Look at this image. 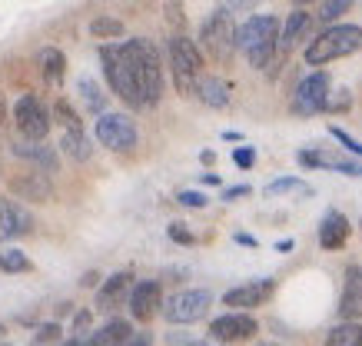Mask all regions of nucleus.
<instances>
[{"instance_id":"1","label":"nucleus","mask_w":362,"mask_h":346,"mask_svg":"<svg viewBox=\"0 0 362 346\" xmlns=\"http://www.w3.org/2000/svg\"><path fill=\"white\" fill-rule=\"evenodd\" d=\"M123 50L130 57L133 74H136V83H140V97L146 107H153L160 97H163V64H160V50H156L150 40H123Z\"/></svg>"},{"instance_id":"2","label":"nucleus","mask_w":362,"mask_h":346,"mask_svg":"<svg viewBox=\"0 0 362 346\" xmlns=\"http://www.w3.org/2000/svg\"><path fill=\"white\" fill-rule=\"evenodd\" d=\"M356 50H362V27H356V23H336V27H326V30L306 47V64L319 67V64L349 57V54H356Z\"/></svg>"},{"instance_id":"3","label":"nucleus","mask_w":362,"mask_h":346,"mask_svg":"<svg viewBox=\"0 0 362 346\" xmlns=\"http://www.w3.org/2000/svg\"><path fill=\"white\" fill-rule=\"evenodd\" d=\"M170 67H173V83L183 97H197L199 87V70H203V54H199L197 40L187 34L170 37Z\"/></svg>"},{"instance_id":"4","label":"nucleus","mask_w":362,"mask_h":346,"mask_svg":"<svg viewBox=\"0 0 362 346\" xmlns=\"http://www.w3.org/2000/svg\"><path fill=\"white\" fill-rule=\"evenodd\" d=\"M100 60H103V74L110 80L113 93L127 100L130 107H146L140 97V83H136V74H133V64L123 44H110V47H100Z\"/></svg>"},{"instance_id":"5","label":"nucleus","mask_w":362,"mask_h":346,"mask_svg":"<svg viewBox=\"0 0 362 346\" xmlns=\"http://www.w3.org/2000/svg\"><path fill=\"white\" fill-rule=\"evenodd\" d=\"M199 44L206 47V54L213 60H230L236 50V23H233L230 11H213L199 27Z\"/></svg>"},{"instance_id":"6","label":"nucleus","mask_w":362,"mask_h":346,"mask_svg":"<svg viewBox=\"0 0 362 346\" xmlns=\"http://www.w3.org/2000/svg\"><path fill=\"white\" fill-rule=\"evenodd\" d=\"M213 306V293L209 290H180L163 303L166 323H197L203 320Z\"/></svg>"},{"instance_id":"7","label":"nucleus","mask_w":362,"mask_h":346,"mask_svg":"<svg viewBox=\"0 0 362 346\" xmlns=\"http://www.w3.org/2000/svg\"><path fill=\"white\" fill-rule=\"evenodd\" d=\"M329 107V74H309V77L299 80L296 93H293V113L299 117H313V113H322Z\"/></svg>"},{"instance_id":"8","label":"nucleus","mask_w":362,"mask_h":346,"mask_svg":"<svg viewBox=\"0 0 362 346\" xmlns=\"http://www.w3.org/2000/svg\"><path fill=\"white\" fill-rule=\"evenodd\" d=\"M13 120H17V130H21L30 144H40L47 134H50V113L37 97H21L17 107H13Z\"/></svg>"},{"instance_id":"9","label":"nucleus","mask_w":362,"mask_h":346,"mask_svg":"<svg viewBox=\"0 0 362 346\" xmlns=\"http://www.w3.org/2000/svg\"><path fill=\"white\" fill-rule=\"evenodd\" d=\"M97 140L103 146H110V150H133L136 146V127L127 113H100L97 120Z\"/></svg>"},{"instance_id":"10","label":"nucleus","mask_w":362,"mask_h":346,"mask_svg":"<svg viewBox=\"0 0 362 346\" xmlns=\"http://www.w3.org/2000/svg\"><path fill=\"white\" fill-rule=\"evenodd\" d=\"M276 37H279V21L269 17V13H256L243 27H236V50L252 54V50H259L266 44H276Z\"/></svg>"},{"instance_id":"11","label":"nucleus","mask_w":362,"mask_h":346,"mask_svg":"<svg viewBox=\"0 0 362 346\" xmlns=\"http://www.w3.org/2000/svg\"><path fill=\"white\" fill-rule=\"evenodd\" d=\"M259 323L252 320L250 313H226V316H216L213 323H209V336L216 340V343H236V340H250L256 336Z\"/></svg>"},{"instance_id":"12","label":"nucleus","mask_w":362,"mask_h":346,"mask_svg":"<svg viewBox=\"0 0 362 346\" xmlns=\"http://www.w3.org/2000/svg\"><path fill=\"white\" fill-rule=\"evenodd\" d=\"M276 283L273 279H250L243 287H233L230 293H223V303L226 306H236V310H252V306H263L269 296H273Z\"/></svg>"},{"instance_id":"13","label":"nucleus","mask_w":362,"mask_h":346,"mask_svg":"<svg viewBox=\"0 0 362 346\" xmlns=\"http://www.w3.org/2000/svg\"><path fill=\"white\" fill-rule=\"evenodd\" d=\"M30 230H33L30 210H23L21 203L4 200V197H0V243L21 240V236H27Z\"/></svg>"},{"instance_id":"14","label":"nucleus","mask_w":362,"mask_h":346,"mask_svg":"<svg viewBox=\"0 0 362 346\" xmlns=\"http://www.w3.org/2000/svg\"><path fill=\"white\" fill-rule=\"evenodd\" d=\"M342 323H356L362 316V267L352 263L346 267V283H342V300H339Z\"/></svg>"},{"instance_id":"15","label":"nucleus","mask_w":362,"mask_h":346,"mask_svg":"<svg viewBox=\"0 0 362 346\" xmlns=\"http://www.w3.org/2000/svg\"><path fill=\"white\" fill-rule=\"evenodd\" d=\"M130 313L136 316V320H150V316H156V310L163 306V290H160V283L156 279H140L136 287H133L130 293Z\"/></svg>"},{"instance_id":"16","label":"nucleus","mask_w":362,"mask_h":346,"mask_svg":"<svg viewBox=\"0 0 362 346\" xmlns=\"http://www.w3.org/2000/svg\"><path fill=\"white\" fill-rule=\"evenodd\" d=\"M133 277L123 270V273H113V277H107V283L100 287V293H97V310H103V313H110V310H117L123 300H130V293H133Z\"/></svg>"},{"instance_id":"17","label":"nucleus","mask_w":362,"mask_h":346,"mask_svg":"<svg viewBox=\"0 0 362 346\" xmlns=\"http://www.w3.org/2000/svg\"><path fill=\"white\" fill-rule=\"evenodd\" d=\"M299 163H306V167H329V170H339V173H349V177H362V160L326 154V150H303Z\"/></svg>"},{"instance_id":"18","label":"nucleus","mask_w":362,"mask_h":346,"mask_svg":"<svg viewBox=\"0 0 362 346\" xmlns=\"http://www.w3.org/2000/svg\"><path fill=\"white\" fill-rule=\"evenodd\" d=\"M11 190L21 200H33V203H47L54 197V183L47 180V173H21L11 180Z\"/></svg>"},{"instance_id":"19","label":"nucleus","mask_w":362,"mask_h":346,"mask_svg":"<svg viewBox=\"0 0 362 346\" xmlns=\"http://www.w3.org/2000/svg\"><path fill=\"white\" fill-rule=\"evenodd\" d=\"M346 240H349V220L342 213L329 210L319 224V246L322 250H339V246H346Z\"/></svg>"},{"instance_id":"20","label":"nucleus","mask_w":362,"mask_h":346,"mask_svg":"<svg viewBox=\"0 0 362 346\" xmlns=\"http://www.w3.org/2000/svg\"><path fill=\"white\" fill-rule=\"evenodd\" d=\"M197 97L206 103V107H216V110H220V107L230 103V83L220 77H199Z\"/></svg>"},{"instance_id":"21","label":"nucleus","mask_w":362,"mask_h":346,"mask_svg":"<svg viewBox=\"0 0 362 346\" xmlns=\"http://www.w3.org/2000/svg\"><path fill=\"white\" fill-rule=\"evenodd\" d=\"M130 323L127 320H110V323L103 326V330H97V333H90V346H123L127 340H130Z\"/></svg>"},{"instance_id":"22","label":"nucleus","mask_w":362,"mask_h":346,"mask_svg":"<svg viewBox=\"0 0 362 346\" xmlns=\"http://www.w3.org/2000/svg\"><path fill=\"white\" fill-rule=\"evenodd\" d=\"M40 67H44L47 83H50V87H60L66 77V54L57 50V47H47L44 54H40Z\"/></svg>"},{"instance_id":"23","label":"nucleus","mask_w":362,"mask_h":346,"mask_svg":"<svg viewBox=\"0 0 362 346\" xmlns=\"http://www.w3.org/2000/svg\"><path fill=\"white\" fill-rule=\"evenodd\" d=\"M60 150H64L70 160H77V163H83V160H90V156H93L90 137L83 134V130H66V134L60 137Z\"/></svg>"},{"instance_id":"24","label":"nucleus","mask_w":362,"mask_h":346,"mask_svg":"<svg viewBox=\"0 0 362 346\" xmlns=\"http://www.w3.org/2000/svg\"><path fill=\"white\" fill-rule=\"evenodd\" d=\"M13 154L30 160V163H40V170H54L57 167V154L50 146H40V144H13Z\"/></svg>"},{"instance_id":"25","label":"nucleus","mask_w":362,"mask_h":346,"mask_svg":"<svg viewBox=\"0 0 362 346\" xmlns=\"http://www.w3.org/2000/svg\"><path fill=\"white\" fill-rule=\"evenodd\" d=\"M306 27H309V13L306 11H293L289 13V21H286V27H283V34H279V47L289 50L299 37L306 34Z\"/></svg>"},{"instance_id":"26","label":"nucleus","mask_w":362,"mask_h":346,"mask_svg":"<svg viewBox=\"0 0 362 346\" xmlns=\"http://www.w3.org/2000/svg\"><path fill=\"white\" fill-rule=\"evenodd\" d=\"M326 346H362V323H339L326 336Z\"/></svg>"},{"instance_id":"27","label":"nucleus","mask_w":362,"mask_h":346,"mask_svg":"<svg viewBox=\"0 0 362 346\" xmlns=\"http://www.w3.org/2000/svg\"><path fill=\"white\" fill-rule=\"evenodd\" d=\"M77 90H80V97H83V103H87V110H93V113H103V107H107V93L93 83L90 77H83L77 83Z\"/></svg>"},{"instance_id":"28","label":"nucleus","mask_w":362,"mask_h":346,"mask_svg":"<svg viewBox=\"0 0 362 346\" xmlns=\"http://www.w3.org/2000/svg\"><path fill=\"white\" fill-rule=\"evenodd\" d=\"M90 34L93 37H120L123 34V21H117V17H93L90 21Z\"/></svg>"},{"instance_id":"29","label":"nucleus","mask_w":362,"mask_h":346,"mask_svg":"<svg viewBox=\"0 0 362 346\" xmlns=\"http://www.w3.org/2000/svg\"><path fill=\"white\" fill-rule=\"evenodd\" d=\"M0 270L4 273H23V270H30V260L21 250H0Z\"/></svg>"},{"instance_id":"30","label":"nucleus","mask_w":362,"mask_h":346,"mask_svg":"<svg viewBox=\"0 0 362 346\" xmlns=\"http://www.w3.org/2000/svg\"><path fill=\"white\" fill-rule=\"evenodd\" d=\"M54 117H57V123H64L66 130H83V120H80V113L70 107L66 100H57L54 103Z\"/></svg>"},{"instance_id":"31","label":"nucleus","mask_w":362,"mask_h":346,"mask_svg":"<svg viewBox=\"0 0 362 346\" xmlns=\"http://www.w3.org/2000/svg\"><path fill=\"white\" fill-rule=\"evenodd\" d=\"M279 193H309V187L303 183V180H296V177L273 180V183L266 187V197H279Z\"/></svg>"},{"instance_id":"32","label":"nucleus","mask_w":362,"mask_h":346,"mask_svg":"<svg viewBox=\"0 0 362 346\" xmlns=\"http://www.w3.org/2000/svg\"><path fill=\"white\" fill-rule=\"evenodd\" d=\"M163 13H166V23L173 27L176 34H183V27H187V17H183V0H163Z\"/></svg>"},{"instance_id":"33","label":"nucleus","mask_w":362,"mask_h":346,"mask_svg":"<svg viewBox=\"0 0 362 346\" xmlns=\"http://www.w3.org/2000/svg\"><path fill=\"white\" fill-rule=\"evenodd\" d=\"M349 7H352V0H322V11H319V21H322V23L339 21L342 13H349Z\"/></svg>"},{"instance_id":"34","label":"nucleus","mask_w":362,"mask_h":346,"mask_svg":"<svg viewBox=\"0 0 362 346\" xmlns=\"http://www.w3.org/2000/svg\"><path fill=\"white\" fill-rule=\"evenodd\" d=\"M246 57H250L252 67L266 70L269 64H273V57H276V44H266V47H259V50H252V54H246Z\"/></svg>"},{"instance_id":"35","label":"nucleus","mask_w":362,"mask_h":346,"mask_svg":"<svg viewBox=\"0 0 362 346\" xmlns=\"http://www.w3.org/2000/svg\"><path fill=\"white\" fill-rule=\"evenodd\" d=\"M329 134H332V137H336V140H339V144H342V146H346V150H349V154L362 156V144H359V140H352V137H349V134H346V130H339V127H332Z\"/></svg>"},{"instance_id":"36","label":"nucleus","mask_w":362,"mask_h":346,"mask_svg":"<svg viewBox=\"0 0 362 346\" xmlns=\"http://www.w3.org/2000/svg\"><path fill=\"white\" fill-rule=\"evenodd\" d=\"M170 240H176V243H183V246H189L197 236L187 230V224H170Z\"/></svg>"},{"instance_id":"37","label":"nucleus","mask_w":362,"mask_h":346,"mask_svg":"<svg viewBox=\"0 0 362 346\" xmlns=\"http://www.w3.org/2000/svg\"><path fill=\"white\" fill-rule=\"evenodd\" d=\"M233 160H236V167H252L256 163V150L252 146H236V154H233Z\"/></svg>"},{"instance_id":"38","label":"nucleus","mask_w":362,"mask_h":346,"mask_svg":"<svg viewBox=\"0 0 362 346\" xmlns=\"http://www.w3.org/2000/svg\"><path fill=\"white\" fill-rule=\"evenodd\" d=\"M176 200L183 203V207H197V210H199V207H206V197H203V193H197V190H183Z\"/></svg>"},{"instance_id":"39","label":"nucleus","mask_w":362,"mask_h":346,"mask_svg":"<svg viewBox=\"0 0 362 346\" xmlns=\"http://www.w3.org/2000/svg\"><path fill=\"white\" fill-rule=\"evenodd\" d=\"M54 340H60V326H57V323L40 326V336H37V343H54Z\"/></svg>"},{"instance_id":"40","label":"nucleus","mask_w":362,"mask_h":346,"mask_svg":"<svg viewBox=\"0 0 362 346\" xmlns=\"http://www.w3.org/2000/svg\"><path fill=\"white\" fill-rule=\"evenodd\" d=\"M74 326H77V336H83V330L90 326V313H87V310H80L77 316H74Z\"/></svg>"},{"instance_id":"41","label":"nucleus","mask_w":362,"mask_h":346,"mask_svg":"<svg viewBox=\"0 0 362 346\" xmlns=\"http://www.w3.org/2000/svg\"><path fill=\"white\" fill-rule=\"evenodd\" d=\"M123 346H153V336H150V333H136V336H130Z\"/></svg>"},{"instance_id":"42","label":"nucleus","mask_w":362,"mask_h":346,"mask_svg":"<svg viewBox=\"0 0 362 346\" xmlns=\"http://www.w3.org/2000/svg\"><path fill=\"white\" fill-rule=\"evenodd\" d=\"M250 193V187L243 183V187H230V190H223V200H240V197H246Z\"/></svg>"},{"instance_id":"43","label":"nucleus","mask_w":362,"mask_h":346,"mask_svg":"<svg viewBox=\"0 0 362 346\" xmlns=\"http://www.w3.org/2000/svg\"><path fill=\"white\" fill-rule=\"evenodd\" d=\"M97 279H100V273H93V270H90V273L80 279V283H83V287H97Z\"/></svg>"},{"instance_id":"44","label":"nucleus","mask_w":362,"mask_h":346,"mask_svg":"<svg viewBox=\"0 0 362 346\" xmlns=\"http://www.w3.org/2000/svg\"><path fill=\"white\" fill-rule=\"evenodd\" d=\"M236 243H246V246H256V240H252V236H246V233H236Z\"/></svg>"},{"instance_id":"45","label":"nucleus","mask_w":362,"mask_h":346,"mask_svg":"<svg viewBox=\"0 0 362 346\" xmlns=\"http://www.w3.org/2000/svg\"><path fill=\"white\" fill-rule=\"evenodd\" d=\"M233 7H252V4H256V0H230Z\"/></svg>"},{"instance_id":"46","label":"nucleus","mask_w":362,"mask_h":346,"mask_svg":"<svg viewBox=\"0 0 362 346\" xmlns=\"http://www.w3.org/2000/svg\"><path fill=\"white\" fill-rule=\"evenodd\" d=\"M189 346H220L216 340H199V343H189Z\"/></svg>"},{"instance_id":"47","label":"nucleus","mask_w":362,"mask_h":346,"mask_svg":"<svg viewBox=\"0 0 362 346\" xmlns=\"http://www.w3.org/2000/svg\"><path fill=\"white\" fill-rule=\"evenodd\" d=\"M4 117H7V103L0 100V127H4Z\"/></svg>"},{"instance_id":"48","label":"nucleus","mask_w":362,"mask_h":346,"mask_svg":"<svg viewBox=\"0 0 362 346\" xmlns=\"http://www.w3.org/2000/svg\"><path fill=\"white\" fill-rule=\"evenodd\" d=\"M4 333H7V326H4V323H0V336H4Z\"/></svg>"},{"instance_id":"49","label":"nucleus","mask_w":362,"mask_h":346,"mask_svg":"<svg viewBox=\"0 0 362 346\" xmlns=\"http://www.w3.org/2000/svg\"><path fill=\"white\" fill-rule=\"evenodd\" d=\"M293 4H299V7H303V4H309V0H293Z\"/></svg>"},{"instance_id":"50","label":"nucleus","mask_w":362,"mask_h":346,"mask_svg":"<svg viewBox=\"0 0 362 346\" xmlns=\"http://www.w3.org/2000/svg\"><path fill=\"white\" fill-rule=\"evenodd\" d=\"M263 346H276V343H263Z\"/></svg>"},{"instance_id":"51","label":"nucleus","mask_w":362,"mask_h":346,"mask_svg":"<svg viewBox=\"0 0 362 346\" xmlns=\"http://www.w3.org/2000/svg\"><path fill=\"white\" fill-rule=\"evenodd\" d=\"M359 226H362V224H359Z\"/></svg>"}]
</instances>
